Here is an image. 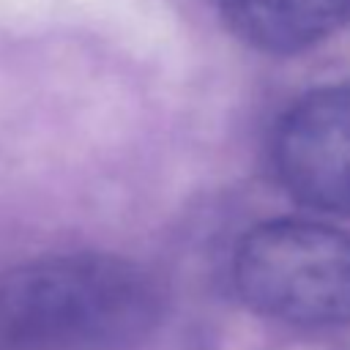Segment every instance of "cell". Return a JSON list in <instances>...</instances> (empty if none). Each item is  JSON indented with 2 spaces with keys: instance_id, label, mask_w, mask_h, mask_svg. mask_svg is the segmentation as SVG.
Instances as JSON below:
<instances>
[{
  "instance_id": "obj_2",
  "label": "cell",
  "mask_w": 350,
  "mask_h": 350,
  "mask_svg": "<svg viewBox=\"0 0 350 350\" xmlns=\"http://www.w3.org/2000/svg\"><path fill=\"white\" fill-rule=\"evenodd\" d=\"M238 295L260 314L295 325L350 323V235L312 219L254 224L235 246Z\"/></svg>"
},
{
  "instance_id": "obj_4",
  "label": "cell",
  "mask_w": 350,
  "mask_h": 350,
  "mask_svg": "<svg viewBox=\"0 0 350 350\" xmlns=\"http://www.w3.org/2000/svg\"><path fill=\"white\" fill-rule=\"evenodd\" d=\"M227 27L268 55H295L350 19V0H219Z\"/></svg>"
},
{
  "instance_id": "obj_3",
  "label": "cell",
  "mask_w": 350,
  "mask_h": 350,
  "mask_svg": "<svg viewBox=\"0 0 350 350\" xmlns=\"http://www.w3.org/2000/svg\"><path fill=\"white\" fill-rule=\"evenodd\" d=\"M271 156L301 205L350 216V82L320 85L293 101L273 129Z\"/></svg>"
},
{
  "instance_id": "obj_1",
  "label": "cell",
  "mask_w": 350,
  "mask_h": 350,
  "mask_svg": "<svg viewBox=\"0 0 350 350\" xmlns=\"http://www.w3.org/2000/svg\"><path fill=\"white\" fill-rule=\"evenodd\" d=\"M156 279L131 260L68 252L0 271V345L14 350H126L161 317Z\"/></svg>"
}]
</instances>
